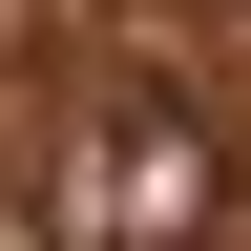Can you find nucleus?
Returning <instances> with one entry per match:
<instances>
[{
    "label": "nucleus",
    "mask_w": 251,
    "mask_h": 251,
    "mask_svg": "<svg viewBox=\"0 0 251 251\" xmlns=\"http://www.w3.org/2000/svg\"><path fill=\"white\" fill-rule=\"evenodd\" d=\"M209 230V126L188 105H105L63 168V251H188Z\"/></svg>",
    "instance_id": "obj_1"
}]
</instances>
